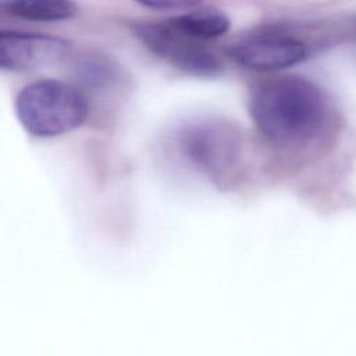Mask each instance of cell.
Listing matches in <instances>:
<instances>
[{"label":"cell","mask_w":356,"mask_h":356,"mask_svg":"<svg viewBox=\"0 0 356 356\" xmlns=\"http://www.w3.org/2000/svg\"><path fill=\"white\" fill-rule=\"evenodd\" d=\"M248 108L257 131L284 150H303L327 128L328 103L323 90L298 75L260 81L250 90Z\"/></svg>","instance_id":"obj_1"},{"label":"cell","mask_w":356,"mask_h":356,"mask_svg":"<svg viewBox=\"0 0 356 356\" xmlns=\"http://www.w3.org/2000/svg\"><path fill=\"white\" fill-rule=\"evenodd\" d=\"M14 111L21 127L35 138H54L81 127L88 102L74 85L58 79L29 82L15 96Z\"/></svg>","instance_id":"obj_2"},{"label":"cell","mask_w":356,"mask_h":356,"mask_svg":"<svg viewBox=\"0 0 356 356\" xmlns=\"http://www.w3.org/2000/svg\"><path fill=\"white\" fill-rule=\"evenodd\" d=\"M182 159L217 184L234 177L243 149L239 129L220 118H197L184 124L175 136Z\"/></svg>","instance_id":"obj_3"},{"label":"cell","mask_w":356,"mask_h":356,"mask_svg":"<svg viewBox=\"0 0 356 356\" xmlns=\"http://www.w3.org/2000/svg\"><path fill=\"white\" fill-rule=\"evenodd\" d=\"M135 33L153 54L185 74L211 78L224 72L222 61L211 50L177 32L167 21L138 24Z\"/></svg>","instance_id":"obj_4"},{"label":"cell","mask_w":356,"mask_h":356,"mask_svg":"<svg viewBox=\"0 0 356 356\" xmlns=\"http://www.w3.org/2000/svg\"><path fill=\"white\" fill-rule=\"evenodd\" d=\"M227 53L245 68L278 71L303 61L307 47L305 42L288 32L263 31L241 38L228 47Z\"/></svg>","instance_id":"obj_5"},{"label":"cell","mask_w":356,"mask_h":356,"mask_svg":"<svg viewBox=\"0 0 356 356\" xmlns=\"http://www.w3.org/2000/svg\"><path fill=\"white\" fill-rule=\"evenodd\" d=\"M68 40L38 32L1 31L0 67L4 71H31L63 64L71 54Z\"/></svg>","instance_id":"obj_6"},{"label":"cell","mask_w":356,"mask_h":356,"mask_svg":"<svg viewBox=\"0 0 356 356\" xmlns=\"http://www.w3.org/2000/svg\"><path fill=\"white\" fill-rule=\"evenodd\" d=\"M167 24L177 32L195 39L209 40L224 35L229 29V18L216 7H193L189 11L171 17Z\"/></svg>","instance_id":"obj_7"},{"label":"cell","mask_w":356,"mask_h":356,"mask_svg":"<svg viewBox=\"0 0 356 356\" xmlns=\"http://www.w3.org/2000/svg\"><path fill=\"white\" fill-rule=\"evenodd\" d=\"M6 14L38 22H57L70 19L76 14L71 1L40 0V1H7L1 4Z\"/></svg>","instance_id":"obj_8"},{"label":"cell","mask_w":356,"mask_h":356,"mask_svg":"<svg viewBox=\"0 0 356 356\" xmlns=\"http://www.w3.org/2000/svg\"><path fill=\"white\" fill-rule=\"evenodd\" d=\"M145 7H152V8H163V10H172V8H184V7H195L197 3H189V1H146L142 3Z\"/></svg>","instance_id":"obj_9"}]
</instances>
